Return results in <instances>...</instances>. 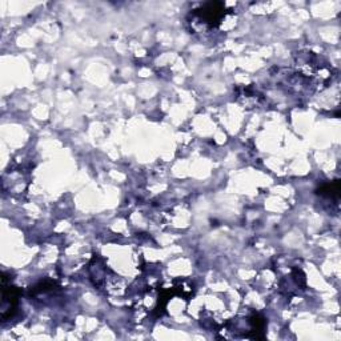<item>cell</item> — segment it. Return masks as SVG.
<instances>
[{
	"mask_svg": "<svg viewBox=\"0 0 341 341\" xmlns=\"http://www.w3.org/2000/svg\"><path fill=\"white\" fill-rule=\"evenodd\" d=\"M338 192H340V187H338V183L336 182L335 184H328V186H324L322 189H318V193L323 196H328V197H332L333 195L338 196Z\"/></svg>",
	"mask_w": 341,
	"mask_h": 341,
	"instance_id": "obj_2",
	"label": "cell"
},
{
	"mask_svg": "<svg viewBox=\"0 0 341 341\" xmlns=\"http://www.w3.org/2000/svg\"><path fill=\"white\" fill-rule=\"evenodd\" d=\"M224 10H226V7L224 4L222 3H207L197 10V15H199L200 19L206 20V23H209L211 26H216V24L220 23V20H222L223 15H224Z\"/></svg>",
	"mask_w": 341,
	"mask_h": 341,
	"instance_id": "obj_1",
	"label": "cell"
}]
</instances>
